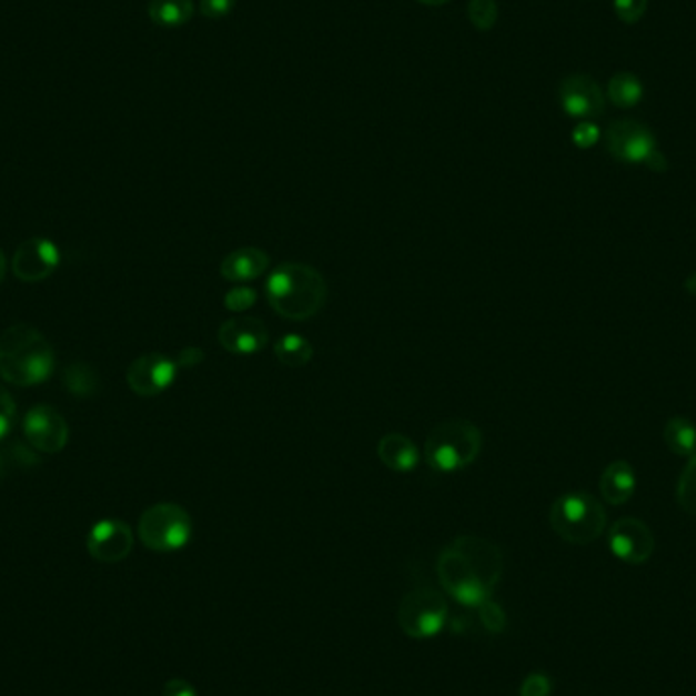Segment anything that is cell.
<instances>
[{"instance_id":"277c9868","label":"cell","mask_w":696,"mask_h":696,"mask_svg":"<svg viewBox=\"0 0 696 696\" xmlns=\"http://www.w3.org/2000/svg\"><path fill=\"white\" fill-rule=\"evenodd\" d=\"M483 451L481 427L464 417H451L432 427L424 444L427 466L442 475L468 468Z\"/></svg>"},{"instance_id":"5bb4252c","label":"cell","mask_w":696,"mask_h":696,"mask_svg":"<svg viewBox=\"0 0 696 696\" xmlns=\"http://www.w3.org/2000/svg\"><path fill=\"white\" fill-rule=\"evenodd\" d=\"M133 529L121 520H102L88 534L90 556L104 564L121 562L133 549Z\"/></svg>"},{"instance_id":"1f68e13d","label":"cell","mask_w":696,"mask_h":696,"mask_svg":"<svg viewBox=\"0 0 696 696\" xmlns=\"http://www.w3.org/2000/svg\"><path fill=\"white\" fill-rule=\"evenodd\" d=\"M234 7H236V0H202L200 12L206 19H224L231 14Z\"/></svg>"},{"instance_id":"603a6c76","label":"cell","mask_w":696,"mask_h":696,"mask_svg":"<svg viewBox=\"0 0 696 696\" xmlns=\"http://www.w3.org/2000/svg\"><path fill=\"white\" fill-rule=\"evenodd\" d=\"M63 383L75 397H94L100 391V375L88 363H72L63 371Z\"/></svg>"},{"instance_id":"74e56055","label":"cell","mask_w":696,"mask_h":696,"mask_svg":"<svg viewBox=\"0 0 696 696\" xmlns=\"http://www.w3.org/2000/svg\"><path fill=\"white\" fill-rule=\"evenodd\" d=\"M4 271H7V259H4L2 251H0V283L4 280Z\"/></svg>"},{"instance_id":"8992f818","label":"cell","mask_w":696,"mask_h":696,"mask_svg":"<svg viewBox=\"0 0 696 696\" xmlns=\"http://www.w3.org/2000/svg\"><path fill=\"white\" fill-rule=\"evenodd\" d=\"M139 539L153 552H178L192 539V517L178 503H155L139 520Z\"/></svg>"},{"instance_id":"d590c367","label":"cell","mask_w":696,"mask_h":696,"mask_svg":"<svg viewBox=\"0 0 696 696\" xmlns=\"http://www.w3.org/2000/svg\"><path fill=\"white\" fill-rule=\"evenodd\" d=\"M686 290H688V292L693 293V295H695V297H696V273H695V275H690V278H688V280H686Z\"/></svg>"},{"instance_id":"4dcf8cb0","label":"cell","mask_w":696,"mask_h":696,"mask_svg":"<svg viewBox=\"0 0 696 696\" xmlns=\"http://www.w3.org/2000/svg\"><path fill=\"white\" fill-rule=\"evenodd\" d=\"M17 417V405L12 402L11 393L0 385V438L11 432Z\"/></svg>"},{"instance_id":"7c38bea8","label":"cell","mask_w":696,"mask_h":696,"mask_svg":"<svg viewBox=\"0 0 696 696\" xmlns=\"http://www.w3.org/2000/svg\"><path fill=\"white\" fill-rule=\"evenodd\" d=\"M654 534L642 520L623 517L611 525L609 548L619 561L644 564L654 554Z\"/></svg>"},{"instance_id":"ba28073f","label":"cell","mask_w":696,"mask_h":696,"mask_svg":"<svg viewBox=\"0 0 696 696\" xmlns=\"http://www.w3.org/2000/svg\"><path fill=\"white\" fill-rule=\"evenodd\" d=\"M605 145L611 158L629 165H647V161L658 151L652 129L634 119L611 122L605 133Z\"/></svg>"},{"instance_id":"30bf717a","label":"cell","mask_w":696,"mask_h":696,"mask_svg":"<svg viewBox=\"0 0 696 696\" xmlns=\"http://www.w3.org/2000/svg\"><path fill=\"white\" fill-rule=\"evenodd\" d=\"M561 107L571 119L593 121L605 112L607 97L601 85L586 73H573L562 80L558 88Z\"/></svg>"},{"instance_id":"8d00e7d4","label":"cell","mask_w":696,"mask_h":696,"mask_svg":"<svg viewBox=\"0 0 696 696\" xmlns=\"http://www.w3.org/2000/svg\"><path fill=\"white\" fill-rule=\"evenodd\" d=\"M417 2H422V4H427V7H442V4H448L451 0H417Z\"/></svg>"},{"instance_id":"836d02e7","label":"cell","mask_w":696,"mask_h":696,"mask_svg":"<svg viewBox=\"0 0 696 696\" xmlns=\"http://www.w3.org/2000/svg\"><path fill=\"white\" fill-rule=\"evenodd\" d=\"M204 361V353L198 349V346H188L183 349L182 353L178 354L175 363L178 366H185V369H192V366L200 365Z\"/></svg>"},{"instance_id":"44dd1931","label":"cell","mask_w":696,"mask_h":696,"mask_svg":"<svg viewBox=\"0 0 696 696\" xmlns=\"http://www.w3.org/2000/svg\"><path fill=\"white\" fill-rule=\"evenodd\" d=\"M664 442L674 454L678 456H695L696 454V427L686 417H672L664 426Z\"/></svg>"},{"instance_id":"e0dca14e","label":"cell","mask_w":696,"mask_h":696,"mask_svg":"<svg viewBox=\"0 0 696 696\" xmlns=\"http://www.w3.org/2000/svg\"><path fill=\"white\" fill-rule=\"evenodd\" d=\"M377 456L383 466L395 473L414 471L422 458L414 440L400 432H387L385 436H381L377 442Z\"/></svg>"},{"instance_id":"cb8c5ba5","label":"cell","mask_w":696,"mask_h":696,"mask_svg":"<svg viewBox=\"0 0 696 696\" xmlns=\"http://www.w3.org/2000/svg\"><path fill=\"white\" fill-rule=\"evenodd\" d=\"M676 497L684 512L696 515V454L684 466L678 487H676Z\"/></svg>"},{"instance_id":"e575fe53","label":"cell","mask_w":696,"mask_h":696,"mask_svg":"<svg viewBox=\"0 0 696 696\" xmlns=\"http://www.w3.org/2000/svg\"><path fill=\"white\" fill-rule=\"evenodd\" d=\"M7 471H9V456L7 452L0 451V481L7 476Z\"/></svg>"},{"instance_id":"7402d4cb","label":"cell","mask_w":696,"mask_h":696,"mask_svg":"<svg viewBox=\"0 0 696 696\" xmlns=\"http://www.w3.org/2000/svg\"><path fill=\"white\" fill-rule=\"evenodd\" d=\"M273 351H275V356H278L281 365L292 366V369L307 365L312 361V356H314L312 342L304 339V336H300V334L281 336L280 341L275 342Z\"/></svg>"},{"instance_id":"d4e9b609","label":"cell","mask_w":696,"mask_h":696,"mask_svg":"<svg viewBox=\"0 0 696 696\" xmlns=\"http://www.w3.org/2000/svg\"><path fill=\"white\" fill-rule=\"evenodd\" d=\"M466 12L476 31H491L497 23L500 7L495 0H471Z\"/></svg>"},{"instance_id":"9c48e42d","label":"cell","mask_w":696,"mask_h":696,"mask_svg":"<svg viewBox=\"0 0 696 696\" xmlns=\"http://www.w3.org/2000/svg\"><path fill=\"white\" fill-rule=\"evenodd\" d=\"M178 363L165 354H141L127 369V383L139 397H155L170 390L178 377Z\"/></svg>"},{"instance_id":"d6986e66","label":"cell","mask_w":696,"mask_h":696,"mask_svg":"<svg viewBox=\"0 0 696 696\" xmlns=\"http://www.w3.org/2000/svg\"><path fill=\"white\" fill-rule=\"evenodd\" d=\"M147 14L163 29H178L192 21L194 0H149Z\"/></svg>"},{"instance_id":"4316f807","label":"cell","mask_w":696,"mask_h":696,"mask_svg":"<svg viewBox=\"0 0 696 696\" xmlns=\"http://www.w3.org/2000/svg\"><path fill=\"white\" fill-rule=\"evenodd\" d=\"M256 304V292L246 285H236L224 295V307L232 314H243Z\"/></svg>"},{"instance_id":"6da1fadb","label":"cell","mask_w":696,"mask_h":696,"mask_svg":"<svg viewBox=\"0 0 696 696\" xmlns=\"http://www.w3.org/2000/svg\"><path fill=\"white\" fill-rule=\"evenodd\" d=\"M442 588L464 607H478L493 595L503 574V554L487 537L458 536L440 552Z\"/></svg>"},{"instance_id":"9a60e30c","label":"cell","mask_w":696,"mask_h":696,"mask_svg":"<svg viewBox=\"0 0 696 696\" xmlns=\"http://www.w3.org/2000/svg\"><path fill=\"white\" fill-rule=\"evenodd\" d=\"M216 339L226 353L246 356L261 353L265 349L269 330L265 322L259 317L232 316L220 324Z\"/></svg>"},{"instance_id":"2e32d148","label":"cell","mask_w":696,"mask_h":696,"mask_svg":"<svg viewBox=\"0 0 696 696\" xmlns=\"http://www.w3.org/2000/svg\"><path fill=\"white\" fill-rule=\"evenodd\" d=\"M271 265L268 253L259 246L234 249L220 263V275L231 283H246L265 275Z\"/></svg>"},{"instance_id":"f546056e","label":"cell","mask_w":696,"mask_h":696,"mask_svg":"<svg viewBox=\"0 0 696 696\" xmlns=\"http://www.w3.org/2000/svg\"><path fill=\"white\" fill-rule=\"evenodd\" d=\"M549 693H552V680L542 672L525 676L524 683L520 686V696H549Z\"/></svg>"},{"instance_id":"f1b7e54d","label":"cell","mask_w":696,"mask_h":696,"mask_svg":"<svg viewBox=\"0 0 696 696\" xmlns=\"http://www.w3.org/2000/svg\"><path fill=\"white\" fill-rule=\"evenodd\" d=\"M601 139V129L593 121H581L573 129V143L578 149H591Z\"/></svg>"},{"instance_id":"ac0fdd59","label":"cell","mask_w":696,"mask_h":696,"mask_svg":"<svg viewBox=\"0 0 696 696\" xmlns=\"http://www.w3.org/2000/svg\"><path fill=\"white\" fill-rule=\"evenodd\" d=\"M635 471L627 461H615L611 463L605 473L601 475L598 488L601 497L611 505H623L634 497L635 493Z\"/></svg>"},{"instance_id":"52a82bcc","label":"cell","mask_w":696,"mask_h":696,"mask_svg":"<svg viewBox=\"0 0 696 696\" xmlns=\"http://www.w3.org/2000/svg\"><path fill=\"white\" fill-rule=\"evenodd\" d=\"M448 619V603L442 593L430 586L410 591L397 607V625L403 634L414 639H430L438 635Z\"/></svg>"},{"instance_id":"7a4b0ae2","label":"cell","mask_w":696,"mask_h":696,"mask_svg":"<svg viewBox=\"0 0 696 696\" xmlns=\"http://www.w3.org/2000/svg\"><path fill=\"white\" fill-rule=\"evenodd\" d=\"M265 293L271 310L278 316L305 322L320 314L326 305L329 283L312 265L281 263L269 271Z\"/></svg>"},{"instance_id":"ffe728a7","label":"cell","mask_w":696,"mask_h":696,"mask_svg":"<svg viewBox=\"0 0 696 696\" xmlns=\"http://www.w3.org/2000/svg\"><path fill=\"white\" fill-rule=\"evenodd\" d=\"M644 92V84L635 73L619 72L611 78L605 97L619 109H634L642 102Z\"/></svg>"},{"instance_id":"83f0119b","label":"cell","mask_w":696,"mask_h":696,"mask_svg":"<svg viewBox=\"0 0 696 696\" xmlns=\"http://www.w3.org/2000/svg\"><path fill=\"white\" fill-rule=\"evenodd\" d=\"M649 0H613V9L617 19L625 24L639 23L646 14Z\"/></svg>"},{"instance_id":"d6a6232c","label":"cell","mask_w":696,"mask_h":696,"mask_svg":"<svg viewBox=\"0 0 696 696\" xmlns=\"http://www.w3.org/2000/svg\"><path fill=\"white\" fill-rule=\"evenodd\" d=\"M163 696H198L194 686L183 678H171L163 686Z\"/></svg>"},{"instance_id":"5b68a950","label":"cell","mask_w":696,"mask_h":696,"mask_svg":"<svg viewBox=\"0 0 696 696\" xmlns=\"http://www.w3.org/2000/svg\"><path fill=\"white\" fill-rule=\"evenodd\" d=\"M549 525L558 536L576 546L593 544L607 527V513L597 497L583 491L564 493L549 507Z\"/></svg>"},{"instance_id":"3957f363","label":"cell","mask_w":696,"mask_h":696,"mask_svg":"<svg viewBox=\"0 0 696 696\" xmlns=\"http://www.w3.org/2000/svg\"><path fill=\"white\" fill-rule=\"evenodd\" d=\"M56 354L48 339L27 324H14L0 334V377L19 387L48 381Z\"/></svg>"},{"instance_id":"484cf974","label":"cell","mask_w":696,"mask_h":696,"mask_svg":"<svg viewBox=\"0 0 696 696\" xmlns=\"http://www.w3.org/2000/svg\"><path fill=\"white\" fill-rule=\"evenodd\" d=\"M476 609H478V619L488 634H501L505 629L507 617H505V611L501 609L500 603L488 598L485 603H481Z\"/></svg>"},{"instance_id":"4fadbf2b","label":"cell","mask_w":696,"mask_h":696,"mask_svg":"<svg viewBox=\"0 0 696 696\" xmlns=\"http://www.w3.org/2000/svg\"><path fill=\"white\" fill-rule=\"evenodd\" d=\"M60 265V251L48 239H27L12 256V273L24 283L48 280Z\"/></svg>"},{"instance_id":"8fae6325","label":"cell","mask_w":696,"mask_h":696,"mask_svg":"<svg viewBox=\"0 0 696 696\" xmlns=\"http://www.w3.org/2000/svg\"><path fill=\"white\" fill-rule=\"evenodd\" d=\"M23 430L29 446H33V451L48 454L63 451L70 436L68 422L51 405L31 407L24 415Z\"/></svg>"}]
</instances>
